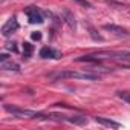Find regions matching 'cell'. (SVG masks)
<instances>
[{
	"label": "cell",
	"instance_id": "cell-1",
	"mask_svg": "<svg viewBox=\"0 0 130 130\" xmlns=\"http://www.w3.org/2000/svg\"><path fill=\"white\" fill-rule=\"evenodd\" d=\"M100 74H92V72H74V71H61L49 75L51 81H61V80H68V78H77V80H100Z\"/></svg>",
	"mask_w": 130,
	"mask_h": 130
},
{
	"label": "cell",
	"instance_id": "cell-2",
	"mask_svg": "<svg viewBox=\"0 0 130 130\" xmlns=\"http://www.w3.org/2000/svg\"><path fill=\"white\" fill-rule=\"evenodd\" d=\"M96 57H100L101 60L103 58H115V60H130V52H125V51H119V52H113V51H100L96 54H93Z\"/></svg>",
	"mask_w": 130,
	"mask_h": 130
},
{
	"label": "cell",
	"instance_id": "cell-3",
	"mask_svg": "<svg viewBox=\"0 0 130 130\" xmlns=\"http://www.w3.org/2000/svg\"><path fill=\"white\" fill-rule=\"evenodd\" d=\"M26 15H28V20H29V23H43L44 22V19H43V15H41V12H40V9L38 8H35V6H29V8H26Z\"/></svg>",
	"mask_w": 130,
	"mask_h": 130
},
{
	"label": "cell",
	"instance_id": "cell-4",
	"mask_svg": "<svg viewBox=\"0 0 130 130\" xmlns=\"http://www.w3.org/2000/svg\"><path fill=\"white\" fill-rule=\"evenodd\" d=\"M17 29H19V22H17L15 17H11V19L2 26V35L8 37V35H11L12 32H15Z\"/></svg>",
	"mask_w": 130,
	"mask_h": 130
},
{
	"label": "cell",
	"instance_id": "cell-5",
	"mask_svg": "<svg viewBox=\"0 0 130 130\" xmlns=\"http://www.w3.org/2000/svg\"><path fill=\"white\" fill-rule=\"evenodd\" d=\"M103 29L112 32V34H115V35H118V37H128L127 29H124V28H121V26H116V25H104Z\"/></svg>",
	"mask_w": 130,
	"mask_h": 130
},
{
	"label": "cell",
	"instance_id": "cell-6",
	"mask_svg": "<svg viewBox=\"0 0 130 130\" xmlns=\"http://www.w3.org/2000/svg\"><path fill=\"white\" fill-rule=\"evenodd\" d=\"M40 57L41 58H58L60 57V52L55 51V49H52V47H49V46H44L40 51Z\"/></svg>",
	"mask_w": 130,
	"mask_h": 130
},
{
	"label": "cell",
	"instance_id": "cell-7",
	"mask_svg": "<svg viewBox=\"0 0 130 130\" xmlns=\"http://www.w3.org/2000/svg\"><path fill=\"white\" fill-rule=\"evenodd\" d=\"M63 15H64V20H66V23L69 25V28L75 31V29H77V22H75L74 14H72L69 9H64V11H63Z\"/></svg>",
	"mask_w": 130,
	"mask_h": 130
},
{
	"label": "cell",
	"instance_id": "cell-8",
	"mask_svg": "<svg viewBox=\"0 0 130 130\" xmlns=\"http://www.w3.org/2000/svg\"><path fill=\"white\" fill-rule=\"evenodd\" d=\"M95 121H96L98 124H103V125H106V127H112V128H119V127H121L119 122L112 121V119H107V118H101V116H96Z\"/></svg>",
	"mask_w": 130,
	"mask_h": 130
},
{
	"label": "cell",
	"instance_id": "cell-9",
	"mask_svg": "<svg viewBox=\"0 0 130 130\" xmlns=\"http://www.w3.org/2000/svg\"><path fill=\"white\" fill-rule=\"evenodd\" d=\"M0 66H2V69H5V71H14V72H19V64L17 63H14L12 60H6V61H2L0 63Z\"/></svg>",
	"mask_w": 130,
	"mask_h": 130
},
{
	"label": "cell",
	"instance_id": "cell-10",
	"mask_svg": "<svg viewBox=\"0 0 130 130\" xmlns=\"http://www.w3.org/2000/svg\"><path fill=\"white\" fill-rule=\"evenodd\" d=\"M34 52V46L29 43V41H25L23 43V58H29Z\"/></svg>",
	"mask_w": 130,
	"mask_h": 130
},
{
	"label": "cell",
	"instance_id": "cell-11",
	"mask_svg": "<svg viewBox=\"0 0 130 130\" xmlns=\"http://www.w3.org/2000/svg\"><path fill=\"white\" fill-rule=\"evenodd\" d=\"M69 122H74V124H78V125H81V124H86L87 122V119L86 118H81V116H77V118H71V119H68Z\"/></svg>",
	"mask_w": 130,
	"mask_h": 130
},
{
	"label": "cell",
	"instance_id": "cell-12",
	"mask_svg": "<svg viewBox=\"0 0 130 130\" xmlns=\"http://www.w3.org/2000/svg\"><path fill=\"white\" fill-rule=\"evenodd\" d=\"M89 31H90V37H92L93 40H96V41H103V37H101L100 34H96V31H95L92 26H89Z\"/></svg>",
	"mask_w": 130,
	"mask_h": 130
},
{
	"label": "cell",
	"instance_id": "cell-13",
	"mask_svg": "<svg viewBox=\"0 0 130 130\" xmlns=\"http://www.w3.org/2000/svg\"><path fill=\"white\" fill-rule=\"evenodd\" d=\"M118 96H119L121 100H124V101H127V103L130 104V92H119V93H118Z\"/></svg>",
	"mask_w": 130,
	"mask_h": 130
},
{
	"label": "cell",
	"instance_id": "cell-14",
	"mask_svg": "<svg viewBox=\"0 0 130 130\" xmlns=\"http://www.w3.org/2000/svg\"><path fill=\"white\" fill-rule=\"evenodd\" d=\"M74 2H77V3H80V5H83L86 8H92V3L87 2V0H74Z\"/></svg>",
	"mask_w": 130,
	"mask_h": 130
},
{
	"label": "cell",
	"instance_id": "cell-15",
	"mask_svg": "<svg viewBox=\"0 0 130 130\" xmlns=\"http://www.w3.org/2000/svg\"><path fill=\"white\" fill-rule=\"evenodd\" d=\"M6 49H8V51H12V52H17V46H15L14 41H12V43H11V41L6 43Z\"/></svg>",
	"mask_w": 130,
	"mask_h": 130
},
{
	"label": "cell",
	"instance_id": "cell-16",
	"mask_svg": "<svg viewBox=\"0 0 130 130\" xmlns=\"http://www.w3.org/2000/svg\"><path fill=\"white\" fill-rule=\"evenodd\" d=\"M31 38L32 40H41V32H32L31 34Z\"/></svg>",
	"mask_w": 130,
	"mask_h": 130
},
{
	"label": "cell",
	"instance_id": "cell-17",
	"mask_svg": "<svg viewBox=\"0 0 130 130\" xmlns=\"http://www.w3.org/2000/svg\"><path fill=\"white\" fill-rule=\"evenodd\" d=\"M6 60H9V55H8V54H2V55H0V63H2V61H6Z\"/></svg>",
	"mask_w": 130,
	"mask_h": 130
},
{
	"label": "cell",
	"instance_id": "cell-18",
	"mask_svg": "<svg viewBox=\"0 0 130 130\" xmlns=\"http://www.w3.org/2000/svg\"><path fill=\"white\" fill-rule=\"evenodd\" d=\"M125 68H127V69H130V64H127V66H125Z\"/></svg>",
	"mask_w": 130,
	"mask_h": 130
}]
</instances>
